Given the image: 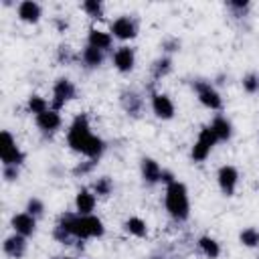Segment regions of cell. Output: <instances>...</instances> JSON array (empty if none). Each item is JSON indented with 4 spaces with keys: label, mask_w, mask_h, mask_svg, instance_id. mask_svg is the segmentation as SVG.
<instances>
[{
    "label": "cell",
    "mask_w": 259,
    "mask_h": 259,
    "mask_svg": "<svg viewBox=\"0 0 259 259\" xmlns=\"http://www.w3.org/2000/svg\"><path fill=\"white\" fill-rule=\"evenodd\" d=\"M75 97V85L69 79H59L53 89V109H61L69 99Z\"/></svg>",
    "instance_id": "cell-6"
},
{
    "label": "cell",
    "mask_w": 259,
    "mask_h": 259,
    "mask_svg": "<svg viewBox=\"0 0 259 259\" xmlns=\"http://www.w3.org/2000/svg\"><path fill=\"white\" fill-rule=\"evenodd\" d=\"M83 61H85L89 67H97V65L103 61V53H101L99 49H95V47H87V49L83 51Z\"/></svg>",
    "instance_id": "cell-22"
},
{
    "label": "cell",
    "mask_w": 259,
    "mask_h": 259,
    "mask_svg": "<svg viewBox=\"0 0 259 259\" xmlns=\"http://www.w3.org/2000/svg\"><path fill=\"white\" fill-rule=\"evenodd\" d=\"M113 63L123 73L125 71H132V67H134V51L130 47H119L115 51V55H113Z\"/></svg>",
    "instance_id": "cell-13"
},
{
    "label": "cell",
    "mask_w": 259,
    "mask_h": 259,
    "mask_svg": "<svg viewBox=\"0 0 259 259\" xmlns=\"http://www.w3.org/2000/svg\"><path fill=\"white\" fill-rule=\"evenodd\" d=\"M0 156L4 166H18L24 160V154L18 150L14 138L10 136V132H2L0 134Z\"/></svg>",
    "instance_id": "cell-4"
},
{
    "label": "cell",
    "mask_w": 259,
    "mask_h": 259,
    "mask_svg": "<svg viewBox=\"0 0 259 259\" xmlns=\"http://www.w3.org/2000/svg\"><path fill=\"white\" fill-rule=\"evenodd\" d=\"M95 164H97V160H89L87 164H79V166H77L73 172H75V174H85V172H89V170H91Z\"/></svg>",
    "instance_id": "cell-32"
},
{
    "label": "cell",
    "mask_w": 259,
    "mask_h": 259,
    "mask_svg": "<svg viewBox=\"0 0 259 259\" xmlns=\"http://www.w3.org/2000/svg\"><path fill=\"white\" fill-rule=\"evenodd\" d=\"M26 210H28V214L36 217V214H40V212H42V202H40L38 198H30V200H28Z\"/></svg>",
    "instance_id": "cell-30"
},
{
    "label": "cell",
    "mask_w": 259,
    "mask_h": 259,
    "mask_svg": "<svg viewBox=\"0 0 259 259\" xmlns=\"http://www.w3.org/2000/svg\"><path fill=\"white\" fill-rule=\"evenodd\" d=\"M142 174H144V180L152 184V182H158L160 180L162 170H160V166L152 158H144L142 160Z\"/></svg>",
    "instance_id": "cell-18"
},
{
    "label": "cell",
    "mask_w": 259,
    "mask_h": 259,
    "mask_svg": "<svg viewBox=\"0 0 259 259\" xmlns=\"http://www.w3.org/2000/svg\"><path fill=\"white\" fill-rule=\"evenodd\" d=\"M170 59H158L156 63H154V77L156 79H160V77H164L168 71H170Z\"/></svg>",
    "instance_id": "cell-27"
},
{
    "label": "cell",
    "mask_w": 259,
    "mask_h": 259,
    "mask_svg": "<svg viewBox=\"0 0 259 259\" xmlns=\"http://www.w3.org/2000/svg\"><path fill=\"white\" fill-rule=\"evenodd\" d=\"M217 142H219V140H217V136H214L212 127H210V125H208V127H202V130H200V134H198L196 144L192 146V160H196V162L204 160V158L208 156L210 148H212Z\"/></svg>",
    "instance_id": "cell-5"
},
{
    "label": "cell",
    "mask_w": 259,
    "mask_h": 259,
    "mask_svg": "<svg viewBox=\"0 0 259 259\" xmlns=\"http://www.w3.org/2000/svg\"><path fill=\"white\" fill-rule=\"evenodd\" d=\"M24 251H26V239H24L22 235L16 233L14 237H8V239L4 241V253L10 255V257L18 259V257L24 255Z\"/></svg>",
    "instance_id": "cell-11"
},
{
    "label": "cell",
    "mask_w": 259,
    "mask_h": 259,
    "mask_svg": "<svg viewBox=\"0 0 259 259\" xmlns=\"http://www.w3.org/2000/svg\"><path fill=\"white\" fill-rule=\"evenodd\" d=\"M164 47H166V51H176L180 47V42L178 40H168V42H164Z\"/></svg>",
    "instance_id": "cell-34"
},
{
    "label": "cell",
    "mask_w": 259,
    "mask_h": 259,
    "mask_svg": "<svg viewBox=\"0 0 259 259\" xmlns=\"http://www.w3.org/2000/svg\"><path fill=\"white\" fill-rule=\"evenodd\" d=\"M111 32H113V36H117V38H134L136 36V22L132 20V18H127V16H119L113 24H111Z\"/></svg>",
    "instance_id": "cell-9"
},
{
    "label": "cell",
    "mask_w": 259,
    "mask_h": 259,
    "mask_svg": "<svg viewBox=\"0 0 259 259\" xmlns=\"http://www.w3.org/2000/svg\"><path fill=\"white\" fill-rule=\"evenodd\" d=\"M237 180H239V174H237V170H235L233 166H223V168L219 170V186H221V190H223L227 196H231V194L235 192Z\"/></svg>",
    "instance_id": "cell-8"
},
{
    "label": "cell",
    "mask_w": 259,
    "mask_h": 259,
    "mask_svg": "<svg viewBox=\"0 0 259 259\" xmlns=\"http://www.w3.org/2000/svg\"><path fill=\"white\" fill-rule=\"evenodd\" d=\"M61 227H65L69 231L71 237L77 239H87V237H101L103 235V223L93 217V214H73V212H65L59 221Z\"/></svg>",
    "instance_id": "cell-2"
},
{
    "label": "cell",
    "mask_w": 259,
    "mask_h": 259,
    "mask_svg": "<svg viewBox=\"0 0 259 259\" xmlns=\"http://www.w3.org/2000/svg\"><path fill=\"white\" fill-rule=\"evenodd\" d=\"M160 180H164L166 184H172V182H174L172 174H170V172H166V170H162V176H160Z\"/></svg>",
    "instance_id": "cell-35"
},
{
    "label": "cell",
    "mask_w": 259,
    "mask_h": 259,
    "mask_svg": "<svg viewBox=\"0 0 259 259\" xmlns=\"http://www.w3.org/2000/svg\"><path fill=\"white\" fill-rule=\"evenodd\" d=\"M231 8H237V10H241V8H247V2L243 0H235V2H231Z\"/></svg>",
    "instance_id": "cell-36"
},
{
    "label": "cell",
    "mask_w": 259,
    "mask_h": 259,
    "mask_svg": "<svg viewBox=\"0 0 259 259\" xmlns=\"http://www.w3.org/2000/svg\"><path fill=\"white\" fill-rule=\"evenodd\" d=\"M212 132H214V136H217V140H229L231 138V134H233V130H231V123L225 119V117H217L214 121H212Z\"/></svg>",
    "instance_id": "cell-20"
},
{
    "label": "cell",
    "mask_w": 259,
    "mask_h": 259,
    "mask_svg": "<svg viewBox=\"0 0 259 259\" xmlns=\"http://www.w3.org/2000/svg\"><path fill=\"white\" fill-rule=\"evenodd\" d=\"M125 229L132 233V235H136V237H144L146 235V223L142 221V219H138V217H132L127 223H125Z\"/></svg>",
    "instance_id": "cell-23"
},
{
    "label": "cell",
    "mask_w": 259,
    "mask_h": 259,
    "mask_svg": "<svg viewBox=\"0 0 259 259\" xmlns=\"http://www.w3.org/2000/svg\"><path fill=\"white\" fill-rule=\"evenodd\" d=\"M166 208L176 221H184L188 217V194L182 182H172L166 188Z\"/></svg>",
    "instance_id": "cell-3"
},
{
    "label": "cell",
    "mask_w": 259,
    "mask_h": 259,
    "mask_svg": "<svg viewBox=\"0 0 259 259\" xmlns=\"http://www.w3.org/2000/svg\"><path fill=\"white\" fill-rule=\"evenodd\" d=\"M83 8H85V12H89V16H93V18H101V4L97 2V0H87L85 4H83Z\"/></svg>",
    "instance_id": "cell-28"
},
{
    "label": "cell",
    "mask_w": 259,
    "mask_h": 259,
    "mask_svg": "<svg viewBox=\"0 0 259 259\" xmlns=\"http://www.w3.org/2000/svg\"><path fill=\"white\" fill-rule=\"evenodd\" d=\"M59 59L65 61V63H71V61H73V57H71V53H69L67 47H61V49H59Z\"/></svg>",
    "instance_id": "cell-33"
},
{
    "label": "cell",
    "mask_w": 259,
    "mask_h": 259,
    "mask_svg": "<svg viewBox=\"0 0 259 259\" xmlns=\"http://www.w3.org/2000/svg\"><path fill=\"white\" fill-rule=\"evenodd\" d=\"M121 105H123V109L127 113L138 115L140 109H142V97L138 93H134V91H123L121 93Z\"/></svg>",
    "instance_id": "cell-17"
},
{
    "label": "cell",
    "mask_w": 259,
    "mask_h": 259,
    "mask_svg": "<svg viewBox=\"0 0 259 259\" xmlns=\"http://www.w3.org/2000/svg\"><path fill=\"white\" fill-rule=\"evenodd\" d=\"M257 259H259V257H257Z\"/></svg>",
    "instance_id": "cell-37"
},
{
    "label": "cell",
    "mask_w": 259,
    "mask_h": 259,
    "mask_svg": "<svg viewBox=\"0 0 259 259\" xmlns=\"http://www.w3.org/2000/svg\"><path fill=\"white\" fill-rule=\"evenodd\" d=\"M28 107H30L32 113L40 115L42 111H47V101H45L42 97H38V95H32V97L28 99Z\"/></svg>",
    "instance_id": "cell-26"
},
{
    "label": "cell",
    "mask_w": 259,
    "mask_h": 259,
    "mask_svg": "<svg viewBox=\"0 0 259 259\" xmlns=\"http://www.w3.org/2000/svg\"><path fill=\"white\" fill-rule=\"evenodd\" d=\"M36 123H38L40 130L53 132V130H57V127L61 125V117H59V113H57L55 109H47V111H42L40 115H36Z\"/></svg>",
    "instance_id": "cell-15"
},
{
    "label": "cell",
    "mask_w": 259,
    "mask_h": 259,
    "mask_svg": "<svg viewBox=\"0 0 259 259\" xmlns=\"http://www.w3.org/2000/svg\"><path fill=\"white\" fill-rule=\"evenodd\" d=\"M152 109H154V113H156L158 117H162V119H170V117L174 115V105H172L170 97H168V95H162V93H156V95L152 97Z\"/></svg>",
    "instance_id": "cell-10"
},
{
    "label": "cell",
    "mask_w": 259,
    "mask_h": 259,
    "mask_svg": "<svg viewBox=\"0 0 259 259\" xmlns=\"http://www.w3.org/2000/svg\"><path fill=\"white\" fill-rule=\"evenodd\" d=\"M198 247L202 249V253H204L208 259H217V257H219V253H221L219 243H217L214 239H210V237H202V239L198 241Z\"/></svg>",
    "instance_id": "cell-21"
},
{
    "label": "cell",
    "mask_w": 259,
    "mask_h": 259,
    "mask_svg": "<svg viewBox=\"0 0 259 259\" xmlns=\"http://www.w3.org/2000/svg\"><path fill=\"white\" fill-rule=\"evenodd\" d=\"M89 47H95L99 51H105V49L111 47V36L107 32H101V30L93 28V30H89Z\"/></svg>",
    "instance_id": "cell-19"
},
{
    "label": "cell",
    "mask_w": 259,
    "mask_h": 259,
    "mask_svg": "<svg viewBox=\"0 0 259 259\" xmlns=\"http://www.w3.org/2000/svg\"><path fill=\"white\" fill-rule=\"evenodd\" d=\"M243 87H245V91L255 93V91L259 89V79H257L255 75H247V77L243 79Z\"/></svg>",
    "instance_id": "cell-29"
},
{
    "label": "cell",
    "mask_w": 259,
    "mask_h": 259,
    "mask_svg": "<svg viewBox=\"0 0 259 259\" xmlns=\"http://www.w3.org/2000/svg\"><path fill=\"white\" fill-rule=\"evenodd\" d=\"M18 16L24 22H36L40 18V6L36 2H32V0H24L18 6Z\"/></svg>",
    "instance_id": "cell-14"
},
{
    "label": "cell",
    "mask_w": 259,
    "mask_h": 259,
    "mask_svg": "<svg viewBox=\"0 0 259 259\" xmlns=\"http://www.w3.org/2000/svg\"><path fill=\"white\" fill-rule=\"evenodd\" d=\"M75 206H77V212L79 214H91L93 206H95V196L89 192V190H79L77 198H75Z\"/></svg>",
    "instance_id": "cell-16"
},
{
    "label": "cell",
    "mask_w": 259,
    "mask_h": 259,
    "mask_svg": "<svg viewBox=\"0 0 259 259\" xmlns=\"http://www.w3.org/2000/svg\"><path fill=\"white\" fill-rule=\"evenodd\" d=\"M2 174L6 180H14V178H18V166H4Z\"/></svg>",
    "instance_id": "cell-31"
},
{
    "label": "cell",
    "mask_w": 259,
    "mask_h": 259,
    "mask_svg": "<svg viewBox=\"0 0 259 259\" xmlns=\"http://www.w3.org/2000/svg\"><path fill=\"white\" fill-rule=\"evenodd\" d=\"M241 243L247 245V247H257V245H259V231L253 229V227L245 229V231L241 233Z\"/></svg>",
    "instance_id": "cell-24"
},
{
    "label": "cell",
    "mask_w": 259,
    "mask_h": 259,
    "mask_svg": "<svg viewBox=\"0 0 259 259\" xmlns=\"http://www.w3.org/2000/svg\"><path fill=\"white\" fill-rule=\"evenodd\" d=\"M111 188H113V184H111V180H109L107 176L97 178V180H95V184H93L95 194H101V196H107V194L111 192Z\"/></svg>",
    "instance_id": "cell-25"
},
{
    "label": "cell",
    "mask_w": 259,
    "mask_h": 259,
    "mask_svg": "<svg viewBox=\"0 0 259 259\" xmlns=\"http://www.w3.org/2000/svg\"><path fill=\"white\" fill-rule=\"evenodd\" d=\"M194 89H196L198 99H200V103H202V105H206L208 109H221L223 101H221L219 93H217V91L210 87V83L196 81V83H194Z\"/></svg>",
    "instance_id": "cell-7"
},
{
    "label": "cell",
    "mask_w": 259,
    "mask_h": 259,
    "mask_svg": "<svg viewBox=\"0 0 259 259\" xmlns=\"http://www.w3.org/2000/svg\"><path fill=\"white\" fill-rule=\"evenodd\" d=\"M67 142L69 146L75 150V152H81L85 154L89 160H97L103 152V142L91 134L89 130V121L85 115H77L69 127V134H67Z\"/></svg>",
    "instance_id": "cell-1"
},
{
    "label": "cell",
    "mask_w": 259,
    "mask_h": 259,
    "mask_svg": "<svg viewBox=\"0 0 259 259\" xmlns=\"http://www.w3.org/2000/svg\"><path fill=\"white\" fill-rule=\"evenodd\" d=\"M12 227H14V231H16L18 235L28 237V235H32V233H34V217H32V214H28V212L16 214V217L12 219Z\"/></svg>",
    "instance_id": "cell-12"
}]
</instances>
